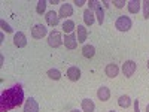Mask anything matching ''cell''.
Wrapping results in <instances>:
<instances>
[{"label": "cell", "instance_id": "34", "mask_svg": "<svg viewBox=\"0 0 149 112\" xmlns=\"http://www.w3.org/2000/svg\"><path fill=\"white\" fill-rule=\"evenodd\" d=\"M109 112H115V111H109Z\"/></svg>", "mask_w": 149, "mask_h": 112}, {"label": "cell", "instance_id": "22", "mask_svg": "<svg viewBox=\"0 0 149 112\" xmlns=\"http://www.w3.org/2000/svg\"><path fill=\"white\" fill-rule=\"evenodd\" d=\"M46 6H48V2H46V0H39V2H37V6H36V12H37L39 15L45 14Z\"/></svg>", "mask_w": 149, "mask_h": 112}, {"label": "cell", "instance_id": "6", "mask_svg": "<svg viewBox=\"0 0 149 112\" xmlns=\"http://www.w3.org/2000/svg\"><path fill=\"white\" fill-rule=\"evenodd\" d=\"M46 22H48V26H51V27H55L58 26V22H60V17L55 10H49L46 12Z\"/></svg>", "mask_w": 149, "mask_h": 112}, {"label": "cell", "instance_id": "20", "mask_svg": "<svg viewBox=\"0 0 149 112\" xmlns=\"http://www.w3.org/2000/svg\"><path fill=\"white\" fill-rule=\"evenodd\" d=\"M131 103H133V100H131L128 96H121V97L118 99V105H119L121 108H124V109H127Z\"/></svg>", "mask_w": 149, "mask_h": 112}, {"label": "cell", "instance_id": "9", "mask_svg": "<svg viewBox=\"0 0 149 112\" xmlns=\"http://www.w3.org/2000/svg\"><path fill=\"white\" fill-rule=\"evenodd\" d=\"M73 15V6L70 3H64V5H61L60 8V12H58V17L60 18H67V17H72Z\"/></svg>", "mask_w": 149, "mask_h": 112}, {"label": "cell", "instance_id": "14", "mask_svg": "<svg viewBox=\"0 0 149 112\" xmlns=\"http://www.w3.org/2000/svg\"><path fill=\"white\" fill-rule=\"evenodd\" d=\"M140 6H142V2H139V0H130V2H127V8H128L130 14H137L140 10Z\"/></svg>", "mask_w": 149, "mask_h": 112}, {"label": "cell", "instance_id": "23", "mask_svg": "<svg viewBox=\"0 0 149 112\" xmlns=\"http://www.w3.org/2000/svg\"><path fill=\"white\" fill-rule=\"evenodd\" d=\"M46 75L51 79H54V81H58L60 78H61V72L58 70V69H49L48 72H46Z\"/></svg>", "mask_w": 149, "mask_h": 112}, {"label": "cell", "instance_id": "33", "mask_svg": "<svg viewBox=\"0 0 149 112\" xmlns=\"http://www.w3.org/2000/svg\"><path fill=\"white\" fill-rule=\"evenodd\" d=\"M146 64H148V69H149V58H148V63Z\"/></svg>", "mask_w": 149, "mask_h": 112}, {"label": "cell", "instance_id": "17", "mask_svg": "<svg viewBox=\"0 0 149 112\" xmlns=\"http://www.w3.org/2000/svg\"><path fill=\"white\" fill-rule=\"evenodd\" d=\"M94 20H95V18H94V12L90 10V9H85V10H84V21H85L86 26H93Z\"/></svg>", "mask_w": 149, "mask_h": 112}, {"label": "cell", "instance_id": "26", "mask_svg": "<svg viewBox=\"0 0 149 112\" xmlns=\"http://www.w3.org/2000/svg\"><path fill=\"white\" fill-rule=\"evenodd\" d=\"M88 5H90V8H88V9H90V10H93V9H95L98 5H100V2H98V0H90V3H88Z\"/></svg>", "mask_w": 149, "mask_h": 112}, {"label": "cell", "instance_id": "28", "mask_svg": "<svg viewBox=\"0 0 149 112\" xmlns=\"http://www.w3.org/2000/svg\"><path fill=\"white\" fill-rule=\"evenodd\" d=\"M134 105V112H140V106H139V100H134L133 102Z\"/></svg>", "mask_w": 149, "mask_h": 112}, {"label": "cell", "instance_id": "2", "mask_svg": "<svg viewBox=\"0 0 149 112\" xmlns=\"http://www.w3.org/2000/svg\"><path fill=\"white\" fill-rule=\"evenodd\" d=\"M63 43H64V39H63V36H61V33L58 30H52L51 33H49V36H48V45L51 48H58Z\"/></svg>", "mask_w": 149, "mask_h": 112}, {"label": "cell", "instance_id": "16", "mask_svg": "<svg viewBox=\"0 0 149 112\" xmlns=\"http://www.w3.org/2000/svg\"><path fill=\"white\" fill-rule=\"evenodd\" d=\"M82 54L86 58H93L95 55V48L93 45H84L82 46Z\"/></svg>", "mask_w": 149, "mask_h": 112}, {"label": "cell", "instance_id": "13", "mask_svg": "<svg viewBox=\"0 0 149 112\" xmlns=\"http://www.w3.org/2000/svg\"><path fill=\"white\" fill-rule=\"evenodd\" d=\"M97 97L100 99L102 102H107L109 99H110V90L107 88V87H100V88L97 90Z\"/></svg>", "mask_w": 149, "mask_h": 112}, {"label": "cell", "instance_id": "21", "mask_svg": "<svg viewBox=\"0 0 149 112\" xmlns=\"http://www.w3.org/2000/svg\"><path fill=\"white\" fill-rule=\"evenodd\" d=\"M95 17H97L98 24H103V21H104V10H103L102 5H98V6L95 8Z\"/></svg>", "mask_w": 149, "mask_h": 112}, {"label": "cell", "instance_id": "7", "mask_svg": "<svg viewBox=\"0 0 149 112\" xmlns=\"http://www.w3.org/2000/svg\"><path fill=\"white\" fill-rule=\"evenodd\" d=\"M24 112H39V103L33 97L27 99L26 103H24Z\"/></svg>", "mask_w": 149, "mask_h": 112}, {"label": "cell", "instance_id": "29", "mask_svg": "<svg viewBox=\"0 0 149 112\" xmlns=\"http://www.w3.org/2000/svg\"><path fill=\"white\" fill-rule=\"evenodd\" d=\"M73 3H74V5H78V6H84V5H85V0H74Z\"/></svg>", "mask_w": 149, "mask_h": 112}, {"label": "cell", "instance_id": "10", "mask_svg": "<svg viewBox=\"0 0 149 112\" xmlns=\"http://www.w3.org/2000/svg\"><path fill=\"white\" fill-rule=\"evenodd\" d=\"M14 43H15L17 48H24V46L27 45V37H26V34H24L22 32L15 33V34H14Z\"/></svg>", "mask_w": 149, "mask_h": 112}, {"label": "cell", "instance_id": "32", "mask_svg": "<svg viewBox=\"0 0 149 112\" xmlns=\"http://www.w3.org/2000/svg\"><path fill=\"white\" fill-rule=\"evenodd\" d=\"M146 112H149V105H148V106H146Z\"/></svg>", "mask_w": 149, "mask_h": 112}, {"label": "cell", "instance_id": "1", "mask_svg": "<svg viewBox=\"0 0 149 112\" xmlns=\"http://www.w3.org/2000/svg\"><path fill=\"white\" fill-rule=\"evenodd\" d=\"M24 100V91L19 85H15L12 88L6 90L2 93V99H0V111L6 112L15 106H21Z\"/></svg>", "mask_w": 149, "mask_h": 112}, {"label": "cell", "instance_id": "8", "mask_svg": "<svg viewBox=\"0 0 149 112\" xmlns=\"http://www.w3.org/2000/svg\"><path fill=\"white\" fill-rule=\"evenodd\" d=\"M67 78H69L72 82L79 81V78H81V69H79L78 66H72V67H69V69H67Z\"/></svg>", "mask_w": 149, "mask_h": 112}, {"label": "cell", "instance_id": "30", "mask_svg": "<svg viewBox=\"0 0 149 112\" xmlns=\"http://www.w3.org/2000/svg\"><path fill=\"white\" fill-rule=\"evenodd\" d=\"M60 3V0H52V2H51V5H58Z\"/></svg>", "mask_w": 149, "mask_h": 112}, {"label": "cell", "instance_id": "15", "mask_svg": "<svg viewBox=\"0 0 149 112\" xmlns=\"http://www.w3.org/2000/svg\"><path fill=\"white\" fill-rule=\"evenodd\" d=\"M95 105L91 99H84L82 100V112H94Z\"/></svg>", "mask_w": 149, "mask_h": 112}, {"label": "cell", "instance_id": "12", "mask_svg": "<svg viewBox=\"0 0 149 112\" xmlns=\"http://www.w3.org/2000/svg\"><path fill=\"white\" fill-rule=\"evenodd\" d=\"M104 72H106V76H107V78L113 79V78H116V76H118V73H119V67H118V64H115V63H110V64H107V66H106Z\"/></svg>", "mask_w": 149, "mask_h": 112}, {"label": "cell", "instance_id": "27", "mask_svg": "<svg viewBox=\"0 0 149 112\" xmlns=\"http://www.w3.org/2000/svg\"><path fill=\"white\" fill-rule=\"evenodd\" d=\"M113 5H115L118 9H121V8L125 6V2H124V0H113Z\"/></svg>", "mask_w": 149, "mask_h": 112}, {"label": "cell", "instance_id": "19", "mask_svg": "<svg viewBox=\"0 0 149 112\" xmlns=\"http://www.w3.org/2000/svg\"><path fill=\"white\" fill-rule=\"evenodd\" d=\"M74 29H76V26H74V21H72V20H66V21L63 22V30H64V33L70 34V33H73Z\"/></svg>", "mask_w": 149, "mask_h": 112}, {"label": "cell", "instance_id": "5", "mask_svg": "<svg viewBox=\"0 0 149 112\" xmlns=\"http://www.w3.org/2000/svg\"><path fill=\"white\" fill-rule=\"evenodd\" d=\"M48 34V29L45 26H42V24H36V26L31 29V36L34 37V39H42V37H45Z\"/></svg>", "mask_w": 149, "mask_h": 112}, {"label": "cell", "instance_id": "31", "mask_svg": "<svg viewBox=\"0 0 149 112\" xmlns=\"http://www.w3.org/2000/svg\"><path fill=\"white\" fill-rule=\"evenodd\" d=\"M70 112H81V111H78V109H73V111H70Z\"/></svg>", "mask_w": 149, "mask_h": 112}, {"label": "cell", "instance_id": "11", "mask_svg": "<svg viewBox=\"0 0 149 112\" xmlns=\"http://www.w3.org/2000/svg\"><path fill=\"white\" fill-rule=\"evenodd\" d=\"M78 37H76V34L74 33H70V34H67L66 36V39H64V45H66V48L67 49H74L78 46Z\"/></svg>", "mask_w": 149, "mask_h": 112}, {"label": "cell", "instance_id": "3", "mask_svg": "<svg viewBox=\"0 0 149 112\" xmlns=\"http://www.w3.org/2000/svg\"><path fill=\"white\" fill-rule=\"evenodd\" d=\"M131 26H133V21H131V18L127 17V15H121V17L116 20V22H115V27H116V30H119V32H128V30L131 29Z\"/></svg>", "mask_w": 149, "mask_h": 112}, {"label": "cell", "instance_id": "18", "mask_svg": "<svg viewBox=\"0 0 149 112\" xmlns=\"http://www.w3.org/2000/svg\"><path fill=\"white\" fill-rule=\"evenodd\" d=\"M78 42L79 43H84L86 41V36H88V32H86L85 26H78Z\"/></svg>", "mask_w": 149, "mask_h": 112}, {"label": "cell", "instance_id": "25", "mask_svg": "<svg viewBox=\"0 0 149 112\" xmlns=\"http://www.w3.org/2000/svg\"><path fill=\"white\" fill-rule=\"evenodd\" d=\"M0 24H2V29H3L6 33H12V29H10V26H9V24H6V21H5V20H2V21H0Z\"/></svg>", "mask_w": 149, "mask_h": 112}, {"label": "cell", "instance_id": "4", "mask_svg": "<svg viewBox=\"0 0 149 112\" xmlns=\"http://www.w3.org/2000/svg\"><path fill=\"white\" fill-rule=\"evenodd\" d=\"M136 70H137V64H136V61H133V60H128L122 64V72L125 75V78H131L136 73Z\"/></svg>", "mask_w": 149, "mask_h": 112}, {"label": "cell", "instance_id": "24", "mask_svg": "<svg viewBox=\"0 0 149 112\" xmlns=\"http://www.w3.org/2000/svg\"><path fill=\"white\" fill-rule=\"evenodd\" d=\"M142 6H143V18H149V0H145L142 2Z\"/></svg>", "mask_w": 149, "mask_h": 112}]
</instances>
